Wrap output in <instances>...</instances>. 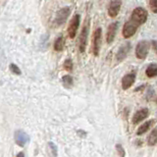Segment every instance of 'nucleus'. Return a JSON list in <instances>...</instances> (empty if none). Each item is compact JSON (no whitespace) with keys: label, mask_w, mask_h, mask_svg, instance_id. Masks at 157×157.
Wrapping results in <instances>:
<instances>
[{"label":"nucleus","mask_w":157,"mask_h":157,"mask_svg":"<svg viewBox=\"0 0 157 157\" xmlns=\"http://www.w3.org/2000/svg\"><path fill=\"white\" fill-rule=\"evenodd\" d=\"M80 23H81V16L78 14H76L72 18L71 22L68 26V34L70 38H74L76 36L78 27H80Z\"/></svg>","instance_id":"0eeeda50"},{"label":"nucleus","mask_w":157,"mask_h":157,"mask_svg":"<svg viewBox=\"0 0 157 157\" xmlns=\"http://www.w3.org/2000/svg\"><path fill=\"white\" fill-rule=\"evenodd\" d=\"M136 82V74L135 73H130L127 74L122 78V88L124 90H129V88L134 85Z\"/></svg>","instance_id":"ddd939ff"},{"label":"nucleus","mask_w":157,"mask_h":157,"mask_svg":"<svg viewBox=\"0 0 157 157\" xmlns=\"http://www.w3.org/2000/svg\"><path fill=\"white\" fill-rule=\"evenodd\" d=\"M151 45H152V47L154 48V51L157 53V41L156 40H152L151 41Z\"/></svg>","instance_id":"b1692460"},{"label":"nucleus","mask_w":157,"mask_h":157,"mask_svg":"<svg viewBox=\"0 0 157 157\" xmlns=\"http://www.w3.org/2000/svg\"><path fill=\"white\" fill-rule=\"evenodd\" d=\"M149 48H150V43L148 41L140 40L136 47V56L139 59H140V60H144L148 55Z\"/></svg>","instance_id":"39448f33"},{"label":"nucleus","mask_w":157,"mask_h":157,"mask_svg":"<svg viewBox=\"0 0 157 157\" xmlns=\"http://www.w3.org/2000/svg\"><path fill=\"white\" fill-rule=\"evenodd\" d=\"M157 144V128L152 130L150 135L147 137V144L148 145H155Z\"/></svg>","instance_id":"f3484780"},{"label":"nucleus","mask_w":157,"mask_h":157,"mask_svg":"<svg viewBox=\"0 0 157 157\" xmlns=\"http://www.w3.org/2000/svg\"><path fill=\"white\" fill-rule=\"evenodd\" d=\"M54 50L57 52H61L64 50V47H65V37L63 36H60L56 38L55 42H54Z\"/></svg>","instance_id":"2eb2a0df"},{"label":"nucleus","mask_w":157,"mask_h":157,"mask_svg":"<svg viewBox=\"0 0 157 157\" xmlns=\"http://www.w3.org/2000/svg\"><path fill=\"white\" fill-rule=\"evenodd\" d=\"M118 28H119V22H113L108 26L107 33H106V42L108 44H111L114 41Z\"/></svg>","instance_id":"9d476101"},{"label":"nucleus","mask_w":157,"mask_h":157,"mask_svg":"<svg viewBox=\"0 0 157 157\" xmlns=\"http://www.w3.org/2000/svg\"><path fill=\"white\" fill-rule=\"evenodd\" d=\"M148 114H149V111L147 108H141V109L137 110L134 116H132V124H139L140 122L144 121V119H146L147 117H148Z\"/></svg>","instance_id":"f8f14e48"},{"label":"nucleus","mask_w":157,"mask_h":157,"mask_svg":"<svg viewBox=\"0 0 157 157\" xmlns=\"http://www.w3.org/2000/svg\"><path fill=\"white\" fill-rule=\"evenodd\" d=\"M90 18H86L85 24H83L82 29L80 33V37H78V50L81 53H83L86 49L87 45V37H88V33H90Z\"/></svg>","instance_id":"f257e3e1"},{"label":"nucleus","mask_w":157,"mask_h":157,"mask_svg":"<svg viewBox=\"0 0 157 157\" xmlns=\"http://www.w3.org/2000/svg\"><path fill=\"white\" fill-rule=\"evenodd\" d=\"M71 14V8L70 7H63L61 9H59L56 12L55 18L53 20V27L58 28L62 26V25L67 21V19L69 18Z\"/></svg>","instance_id":"f03ea898"},{"label":"nucleus","mask_w":157,"mask_h":157,"mask_svg":"<svg viewBox=\"0 0 157 157\" xmlns=\"http://www.w3.org/2000/svg\"><path fill=\"white\" fill-rule=\"evenodd\" d=\"M145 75L148 78L157 77V64H155V63L149 64L145 70Z\"/></svg>","instance_id":"dca6fc26"},{"label":"nucleus","mask_w":157,"mask_h":157,"mask_svg":"<svg viewBox=\"0 0 157 157\" xmlns=\"http://www.w3.org/2000/svg\"><path fill=\"white\" fill-rule=\"evenodd\" d=\"M132 48V43L131 42H126V43H123L122 45L119 47L116 54V59L118 62H122L124 61L125 59L127 58L128 54H129L130 50Z\"/></svg>","instance_id":"6e6552de"},{"label":"nucleus","mask_w":157,"mask_h":157,"mask_svg":"<svg viewBox=\"0 0 157 157\" xmlns=\"http://www.w3.org/2000/svg\"><path fill=\"white\" fill-rule=\"evenodd\" d=\"M9 68H10V71H11L13 74H15V75H18V76H20L22 74V72H21V69H20L16 64H10V66H9Z\"/></svg>","instance_id":"aec40b11"},{"label":"nucleus","mask_w":157,"mask_h":157,"mask_svg":"<svg viewBox=\"0 0 157 157\" xmlns=\"http://www.w3.org/2000/svg\"><path fill=\"white\" fill-rule=\"evenodd\" d=\"M116 149H117V152H118V154H119L120 157H125L126 155V152H125V149H124V147H123L121 144H116Z\"/></svg>","instance_id":"412c9836"},{"label":"nucleus","mask_w":157,"mask_h":157,"mask_svg":"<svg viewBox=\"0 0 157 157\" xmlns=\"http://www.w3.org/2000/svg\"><path fill=\"white\" fill-rule=\"evenodd\" d=\"M16 157H25V154H24V152L21 151V152H19V153L16 155Z\"/></svg>","instance_id":"393cba45"},{"label":"nucleus","mask_w":157,"mask_h":157,"mask_svg":"<svg viewBox=\"0 0 157 157\" xmlns=\"http://www.w3.org/2000/svg\"><path fill=\"white\" fill-rule=\"evenodd\" d=\"M62 83H63V86H65L66 88H71L73 86L74 80H73V78L70 75L63 76V78H62Z\"/></svg>","instance_id":"a211bd4d"},{"label":"nucleus","mask_w":157,"mask_h":157,"mask_svg":"<svg viewBox=\"0 0 157 157\" xmlns=\"http://www.w3.org/2000/svg\"><path fill=\"white\" fill-rule=\"evenodd\" d=\"M140 27V26H139L136 23H135L134 21H132V20L130 19L129 21H127L124 24V27H123V31H122L123 36H124L125 38L132 37L136 33L137 29H139Z\"/></svg>","instance_id":"423d86ee"},{"label":"nucleus","mask_w":157,"mask_h":157,"mask_svg":"<svg viewBox=\"0 0 157 157\" xmlns=\"http://www.w3.org/2000/svg\"><path fill=\"white\" fill-rule=\"evenodd\" d=\"M147 18H148V13H147L146 10L144 8L137 7L132 10L130 19L136 23L139 26H141L147 21Z\"/></svg>","instance_id":"7ed1b4c3"},{"label":"nucleus","mask_w":157,"mask_h":157,"mask_svg":"<svg viewBox=\"0 0 157 157\" xmlns=\"http://www.w3.org/2000/svg\"><path fill=\"white\" fill-rule=\"evenodd\" d=\"M149 7L153 13H157V0H149Z\"/></svg>","instance_id":"4be33fe9"},{"label":"nucleus","mask_w":157,"mask_h":157,"mask_svg":"<svg viewBox=\"0 0 157 157\" xmlns=\"http://www.w3.org/2000/svg\"><path fill=\"white\" fill-rule=\"evenodd\" d=\"M122 6V0H110L108 5V15L111 18H115L118 16Z\"/></svg>","instance_id":"1a4fd4ad"},{"label":"nucleus","mask_w":157,"mask_h":157,"mask_svg":"<svg viewBox=\"0 0 157 157\" xmlns=\"http://www.w3.org/2000/svg\"><path fill=\"white\" fill-rule=\"evenodd\" d=\"M63 67L66 71L68 72H72L73 71V61L71 59H66L65 62L63 64Z\"/></svg>","instance_id":"6ab92c4d"},{"label":"nucleus","mask_w":157,"mask_h":157,"mask_svg":"<svg viewBox=\"0 0 157 157\" xmlns=\"http://www.w3.org/2000/svg\"><path fill=\"white\" fill-rule=\"evenodd\" d=\"M48 146H49V148H50L51 152H52V155L53 157H56L57 156V146L53 144V142H49L48 144Z\"/></svg>","instance_id":"5701e85b"},{"label":"nucleus","mask_w":157,"mask_h":157,"mask_svg":"<svg viewBox=\"0 0 157 157\" xmlns=\"http://www.w3.org/2000/svg\"><path fill=\"white\" fill-rule=\"evenodd\" d=\"M154 124V120H149L145 123H144L140 127H139V129H137V132H136V135L137 136H141L145 134V132L148 131L150 128L152 127V125Z\"/></svg>","instance_id":"4468645a"},{"label":"nucleus","mask_w":157,"mask_h":157,"mask_svg":"<svg viewBox=\"0 0 157 157\" xmlns=\"http://www.w3.org/2000/svg\"><path fill=\"white\" fill-rule=\"evenodd\" d=\"M156 102H157V100H156Z\"/></svg>","instance_id":"a878e982"},{"label":"nucleus","mask_w":157,"mask_h":157,"mask_svg":"<svg viewBox=\"0 0 157 157\" xmlns=\"http://www.w3.org/2000/svg\"><path fill=\"white\" fill-rule=\"evenodd\" d=\"M15 141L19 146H25L29 141V136L22 130H18L15 132Z\"/></svg>","instance_id":"9b49d317"},{"label":"nucleus","mask_w":157,"mask_h":157,"mask_svg":"<svg viewBox=\"0 0 157 157\" xmlns=\"http://www.w3.org/2000/svg\"><path fill=\"white\" fill-rule=\"evenodd\" d=\"M101 42H102V29L97 28L94 31V33H93V37H92V53L96 57L99 55Z\"/></svg>","instance_id":"20e7f679"}]
</instances>
